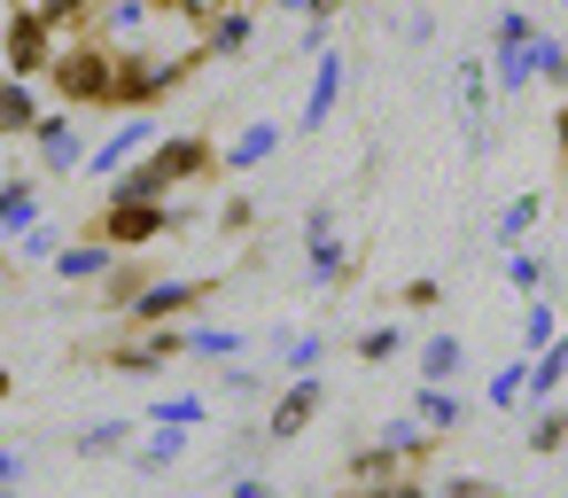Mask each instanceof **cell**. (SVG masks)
I'll use <instances>...</instances> for the list:
<instances>
[{
    "label": "cell",
    "instance_id": "cell-1",
    "mask_svg": "<svg viewBox=\"0 0 568 498\" xmlns=\"http://www.w3.org/2000/svg\"><path fill=\"white\" fill-rule=\"evenodd\" d=\"M195 71H203L195 40H187V48H172V55H156V48H118V63H110V110L149 118V110H156V102H172Z\"/></svg>",
    "mask_w": 568,
    "mask_h": 498
},
{
    "label": "cell",
    "instance_id": "cell-2",
    "mask_svg": "<svg viewBox=\"0 0 568 498\" xmlns=\"http://www.w3.org/2000/svg\"><path fill=\"white\" fill-rule=\"evenodd\" d=\"M110 63H118V48H102V40H63L55 63H48V87L63 94V110H110Z\"/></svg>",
    "mask_w": 568,
    "mask_h": 498
},
{
    "label": "cell",
    "instance_id": "cell-3",
    "mask_svg": "<svg viewBox=\"0 0 568 498\" xmlns=\"http://www.w3.org/2000/svg\"><path fill=\"white\" fill-rule=\"evenodd\" d=\"M180 226H195V218L172 211V203H102V211H94V242L118 250V257H141V250H156V242L180 234Z\"/></svg>",
    "mask_w": 568,
    "mask_h": 498
},
{
    "label": "cell",
    "instance_id": "cell-4",
    "mask_svg": "<svg viewBox=\"0 0 568 498\" xmlns=\"http://www.w3.org/2000/svg\"><path fill=\"white\" fill-rule=\"evenodd\" d=\"M219 288H226L219 273H156V281L118 312V319H125V327H180V319H187V312H203Z\"/></svg>",
    "mask_w": 568,
    "mask_h": 498
},
{
    "label": "cell",
    "instance_id": "cell-5",
    "mask_svg": "<svg viewBox=\"0 0 568 498\" xmlns=\"http://www.w3.org/2000/svg\"><path fill=\"white\" fill-rule=\"evenodd\" d=\"M320 413H327V374H288V382L265 397L257 436H265V444H296V436H304Z\"/></svg>",
    "mask_w": 568,
    "mask_h": 498
},
{
    "label": "cell",
    "instance_id": "cell-6",
    "mask_svg": "<svg viewBox=\"0 0 568 498\" xmlns=\"http://www.w3.org/2000/svg\"><path fill=\"white\" fill-rule=\"evenodd\" d=\"M24 149H32V164H40V180H71L79 164H87V125H79V110H40V125L24 133Z\"/></svg>",
    "mask_w": 568,
    "mask_h": 498
},
{
    "label": "cell",
    "instance_id": "cell-7",
    "mask_svg": "<svg viewBox=\"0 0 568 498\" xmlns=\"http://www.w3.org/2000/svg\"><path fill=\"white\" fill-rule=\"evenodd\" d=\"M110 374H164V366H180V327H125V335H110L102 350H94Z\"/></svg>",
    "mask_w": 568,
    "mask_h": 498
},
{
    "label": "cell",
    "instance_id": "cell-8",
    "mask_svg": "<svg viewBox=\"0 0 568 498\" xmlns=\"http://www.w3.org/2000/svg\"><path fill=\"white\" fill-rule=\"evenodd\" d=\"M55 48H63V40H55L32 9H9V24H0V63H9V71H0V79H24V87H32V79H48Z\"/></svg>",
    "mask_w": 568,
    "mask_h": 498
},
{
    "label": "cell",
    "instance_id": "cell-9",
    "mask_svg": "<svg viewBox=\"0 0 568 498\" xmlns=\"http://www.w3.org/2000/svg\"><path fill=\"white\" fill-rule=\"evenodd\" d=\"M452 102H459L467 156H490V71H483V55H452Z\"/></svg>",
    "mask_w": 568,
    "mask_h": 498
},
{
    "label": "cell",
    "instance_id": "cell-10",
    "mask_svg": "<svg viewBox=\"0 0 568 498\" xmlns=\"http://www.w3.org/2000/svg\"><path fill=\"white\" fill-rule=\"evenodd\" d=\"M141 164L164 180V195L187 187V180H219V149H211V133H156V149H149Z\"/></svg>",
    "mask_w": 568,
    "mask_h": 498
},
{
    "label": "cell",
    "instance_id": "cell-11",
    "mask_svg": "<svg viewBox=\"0 0 568 498\" xmlns=\"http://www.w3.org/2000/svg\"><path fill=\"white\" fill-rule=\"evenodd\" d=\"M257 48V9H211L203 32H195V55L203 63H242Z\"/></svg>",
    "mask_w": 568,
    "mask_h": 498
},
{
    "label": "cell",
    "instance_id": "cell-12",
    "mask_svg": "<svg viewBox=\"0 0 568 498\" xmlns=\"http://www.w3.org/2000/svg\"><path fill=\"white\" fill-rule=\"evenodd\" d=\"M343 79H351V63H343L335 48H320V55H312V87H304V110H296V133H327V118L343 110Z\"/></svg>",
    "mask_w": 568,
    "mask_h": 498
},
{
    "label": "cell",
    "instance_id": "cell-13",
    "mask_svg": "<svg viewBox=\"0 0 568 498\" xmlns=\"http://www.w3.org/2000/svg\"><path fill=\"white\" fill-rule=\"evenodd\" d=\"M281 141H288V125H281V118H257V125H242V133L219 149V180H250V172H265V164L281 156Z\"/></svg>",
    "mask_w": 568,
    "mask_h": 498
},
{
    "label": "cell",
    "instance_id": "cell-14",
    "mask_svg": "<svg viewBox=\"0 0 568 498\" xmlns=\"http://www.w3.org/2000/svg\"><path fill=\"white\" fill-rule=\"evenodd\" d=\"M149 24H156V0H94L87 40H102V48H133V40H149Z\"/></svg>",
    "mask_w": 568,
    "mask_h": 498
},
{
    "label": "cell",
    "instance_id": "cell-15",
    "mask_svg": "<svg viewBox=\"0 0 568 498\" xmlns=\"http://www.w3.org/2000/svg\"><path fill=\"white\" fill-rule=\"evenodd\" d=\"M149 149H156V125H149V118H125L110 141H94V149H87V164H79V172H94V180H118V172H125L133 156H149Z\"/></svg>",
    "mask_w": 568,
    "mask_h": 498
},
{
    "label": "cell",
    "instance_id": "cell-16",
    "mask_svg": "<svg viewBox=\"0 0 568 498\" xmlns=\"http://www.w3.org/2000/svg\"><path fill=\"white\" fill-rule=\"evenodd\" d=\"M187 444H195V428H141L133 444H125V459H133V475H172L180 459H187Z\"/></svg>",
    "mask_w": 568,
    "mask_h": 498
},
{
    "label": "cell",
    "instance_id": "cell-17",
    "mask_svg": "<svg viewBox=\"0 0 568 498\" xmlns=\"http://www.w3.org/2000/svg\"><path fill=\"white\" fill-rule=\"evenodd\" d=\"M568 389V319H560V335L529 358V374H521V405H552Z\"/></svg>",
    "mask_w": 568,
    "mask_h": 498
},
{
    "label": "cell",
    "instance_id": "cell-18",
    "mask_svg": "<svg viewBox=\"0 0 568 498\" xmlns=\"http://www.w3.org/2000/svg\"><path fill=\"white\" fill-rule=\"evenodd\" d=\"M48 218V187L40 180H0V250H9L24 226Z\"/></svg>",
    "mask_w": 568,
    "mask_h": 498
},
{
    "label": "cell",
    "instance_id": "cell-19",
    "mask_svg": "<svg viewBox=\"0 0 568 498\" xmlns=\"http://www.w3.org/2000/svg\"><path fill=\"white\" fill-rule=\"evenodd\" d=\"M180 358L226 366V358H250V335L242 327H219V319H195V327H180Z\"/></svg>",
    "mask_w": 568,
    "mask_h": 498
},
{
    "label": "cell",
    "instance_id": "cell-20",
    "mask_svg": "<svg viewBox=\"0 0 568 498\" xmlns=\"http://www.w3.org/2000/svg\"><path fill=\"white\" fill-rule=\"evenodd\" d=\"M413 366H420V382H428V389H459V374H467V343H459L452 327H436V335L413 350Z\"/></svg>",
    "mask_w": 568,
    "mask_h": 498
},
{
    "label": "cell",
    "instance_id": "cell-21",
    "mask_svg": "<svg viewBox=\"0 0 568 498\" xmlns=\"http://www.w3.org/2000/svg\"><path fill=\"white\" fill-rule=\"evenodd\" d=\"M413 420H420V428L444 444V436H459V428L475 420V405H467L459 389H428V382H420V389H413Z\"/></svg>",
    "mask_w": 568,
    "mask_h": 498
},
{
    "label": "cell",
    "instance_id": "cell-22",
    "mask_svg": "<svg viewBox=\"0 0 568 498\" xmlns=\"http://www.w3.org/2000/svg\"><path fill=\"white\" fill-rule=\"evenodd\" d=\"M537 218H545V195H537V187H521V195H506V203H498V218H490V242H498V250H529Z\"/></svg>",
    "mask_w": 568,
    "mask_h": 498
},
{
    "label": "cell",
    "instance_id": "cell-23",
    "mask_svg": "<svg viewBox=\"0 0 568 498\" xmlns=\"http://www.w3.org/2000/svg\"><path fill=\"white\" fill-rule=\"evenodd\" d=\"M48 265H55V281H71V288H79V281H87V288H94V281H102V273H110V265H118V250H102V242H94V234H87V242H63V250H55V257H48Z\"/></svg>",
    "mask_w": 568,
    "mask_h": 498
},
{
    "label": "cell",
    "instance_id": "cell-24",
    "mask_svg": "<svg viewBox=\"0 0 568 498\" xmlns=\"http://www.w3.org/2000/svg\"><path fill=\"white\" fill-rule=\"evenodd\" d=\"M141 436V420H125V413H110V420H87L79 436H71V451L79 459H125V444Z\"/></svg>",
    "mask_w": 568,
    "mask_h": 498
},
{
    "label": "cell",
    "instance_id": "cell-25",
    "mask_svg": "<svg viewBox=\"0 0 568 498\" xmlns=\"http://www.w3.org/2000/svg\"><path fill=\"white\" fill-rule=\"evenodd\" d=\"M40 125V94L24 79H0V141H24Z\"/></svg>",
    "mask_w": 568,
    "mask_h": 498
},
{
    "label": "cell",
    "instance_id": "cell-26",
    "mask_svg": "<svg viewBox=\"0 0 568 498\" xmlns=\"http://www.w3.org/2000/svg\"><path fill=\"white\" fill-rule=\"evenodd\" d=\"M149 281H156V273H149L141 257H118V265H110V273L94 281V288H102V312H125V304H133V296L149 288Z\"/></svg>",
    "mask_w": 568,
    "mask_h": 498
},
{
    "label": "cell",
    "instance_id": "cell-27",
    "mask_svg": "<svg viewBox=\"0 0 568 498\" xmlns=\"http://www.w3.org/2000/svg\"><path fill=\"white\" fill-rule=\"evenodd\" d=\"M374 444H389V451L405 459V475H413V467H420V459L436 451V436H428V428H420L413 413H397V420H382V436H374Z\"/></svg>",
    "mask_w": 568,
    "mask_h": 498
},
{
    "label": "cell",
    "instance_id": "cell-28",
    "mask_svg": "<svg viewBox=\"0 0 568 498\" xmlns=\"http://www.w3.org/2000/svg\"><path fill=\"white\" fill-rule=\"evenodd\" d=\"M529 87L568 94V40H552V32H537V40H529Z\"/></svg>",
    "mask_w": 568,
    "mask_h": 498
},
{
    "label": "cell",
    "instance_id": "cell-29",
    "mask_svg": "<svg viewBox=\"0 0 568 498\" xmlns=\"http://www.w3.org/2000/svg\"><path fill=\"white\" fill-rule=\"evenodd\" d=\"M32 17H40L55 40H87V24H94V0H32Z\"/></svg>",
    "mask_w": 568,
    "mask_h": 498
},
{
    "label": "cell",
    "instance_id": "cell-30",
    "mask_svg": "<svg viewBox=\"0 0 568 498\" xmlns=\"http://www.w3.org/2000/svg\"><path fill=\"white\" fill-rule=\"evenodd\" d=\"M560 335V304L552 296H521V358H537Z\"/></svg>",
    "mask_w": 568,
    "mask_h": 498
},
{
    "label": "cell",
    "instance_id": "cell-31",
    "mask_svg": "<svg viewBox=\"0 0 568 498\" xmlns=\"http://www.w3.org/2000/svg\"><path fill=\"white\" fill-rule=\"evenodd\" d=\"M351 350H358V366H389V358H405V327L397 319H374V327L351 335Z\"/></svg>",
    "mask_w": 568,
    "mask_h": 498
},
{
    "label": "cell",
    "instance_id": "cell-32",
    "mask_svg": "<svg viewBox=\"0 0 568 498\" xmlns=\"http://www.w3.org/2000/svg\"><path fill=\"white\" fill-rule=\"evenodd\" d=\"M219 397H234V405H250V397H273V366L226 358V366H219Z\"/></svg>",
    "mask_w": 568,
    "mask_h": 498
},
{
    "label": "cell",
    "instance_id": "cell-33",
    "mask_svg": "<svg viewBox=\"0 0 568 498\" xmlns=\"http://www.w3.org/2000/svg\"><path fill=\"white\" fill-rule=\"evenodd\" d=\"M149 420H156V428H203V420H211V397H203V389H172V397L149 405Z\"/></svg>",
    "mask_w": 568,
    "mask_h": 498
},
{
    "label": "cell",
    "instance_id": "cell-34",
    "mask_svg": "<svg viewBox=\"0 0 568 498\" xmlns=\"http://www.w3.org/2000/svg\"><path fill=\"white\" fill-rule=\"evenodd\" d=\"M529 40H537V17L521 9V0H514V9H498V17H490V55H521Z\"/></svg>",
    "mask_w": 568,
    "mask_h": 498
},
{
    "label": "cell",
    "instance_id": "cell-35",
    "mask_svg": "<svg viewBox=\"0 0 568 498\" xmlns=\"http://www.w3.org/2000/svg\"><path fill=\"white\" fill-rule=\"evenodd\" d=\"M273 366H281V374H320V366H327V335H320V327H296Z\"/></svg>",
    "mask_w": 568,
    "mask_h": 498
},
{
    "label": "cell",
    "instance_id": "cell-36",
    "mask_svg": "<svg viewBox=\"0 0 568 498\" xmlns=\"http://www.w3.org/2000/svg\"><path fill=\"white\" fill-rule=\"evenodd\" d=\"M110 203H172V195H164V180H156V172H149V164L133 156V164H125V172L110 180Z\"/></svg>",
    "mask_w": 568,
    "mask_h": 498
},
{
    "label": "cell",
    "instance_id": "cell-37",
    "mask_svg": "<svg viewBox=\"0 0 568 498\" xmlns=\"http://www.w3.org/2000/svg\"><path fill=\"white\" fill-rule=\"evenodd\" d=\"M529 451H537V459L568 451V405H560V397H552V405H537V420H529Z\"/></svg>",
    "mask_w": 568,
    "mask_h": 498
},
{
    "label": "cell",
    "instance_id": "cell-38",
    "mask_svg": "<svg viewBox=\"0 0 568 498\" xmlns=\"http://www.w3.org/2000/svg\"><path fill=\"white\" fill-rule=\"evenodd\" d=\"M545 281H552V265L537 250H506V288L514 296H545Z\"/></svg>",
    "mask_w": 568,
    "mask_h": 498
},
{
    "label": "cell",
    "instance_id": "cell-39",
    "mask_svg": "<svg viewBox=\"0 0 568 498\" xmlns=\"http://www.w3.org/2000/svg\"><path fill=\"white\" fill-rule=\"evenodd\" d=\"M397 475H405V459L389 444H358L351 451V482H397Z\"/></svg>",
    "mask_w": 568,
    "mask_h": 498
},
{
    "label": "cell",
    "instance_id": "cell-40",
    "mask_svg": "<svg viewBox=\"0 0 568 498\" xmlns=\"http://www.w3.org/2000/svg\"><path fill=\"white\" fill-rule=\"evenodd\" d=\"M55 250H63V226H48V218H40V226H24V234H17L9 265H48Z\"/></svg>",
    "mask_w": 568,
    "mask_h": 498
},
{
    "label": "cell",
    "instance_id": "cell-41",
    "mask_svg": "<svg viewBox=\"0 0 568 498\" xmlns=\"http://www.w3.org/2000/svg\"><path fill=\"white\" fill-rule=\"evenodd\" d=\"M521 374H529V358L514 350V358H506V366L490 374V389H483V405H490V413H514V405H521Z\"/></svg>",
    "mask_w": 568,
    "mask_h": 498
},
{
    "label": "cell",
    "instance_id": "cell-42",
    "mask_svg": "<svg viewBox=\"0 0 568 498\" xmlns=\"http://www.w3.org/2000/svg\"><path fill=\"white\" fill-rule=\"evenodd\" d=\"M219 234H226V242H242V234H257V195H250V187H234V195L219 203Z\"/></svg>",
    "mask_w": 568,
    "mask_h": 498
},
{
    "label": "cell",
    "instance_id": "cell-43",
    "mask_svg": "<svg viewBox=\"0 0 568 498\" xmlns=\"http://www.w3.org/2000/svg\"><path fill=\"white\" fill-rule=\"evenodd\" d=\"M436 304H444V281H436V273H413V281L397 288V312H436Z\"/></svg>",
    "mask_w": 568,
    "mask_h": 498
},
{
    "label": "cell",
    "instance_id": "cell-44",
    "mask_svg": "<svg viewBox=\"0 0 568 498\" xmlns=\"http://www.w3.org/2000/svg\"><path fill=\"white\" fill-rule=\"evenodd\" d=\"M335 498H428V482H420V475H397V482H351V490H335Z\"/></svg>",
    "mask_w": 568,
    "mask_h": 498
},
{
    "label": "cell",
    "instance_id": "cell-45",
    "mask_svg": "<svg viewBox=\"0 0 568 498\" xmlns=\"http://www.w3.org/2000/svg\"><path fill=\"white\" fill-rule=\"evenodd\" d=\"M428 498H498V482H490V475H444Z\"/></svg>",
    "mask_w": 568,
    "mask_h": 498
},
{
    "label": "cell",
    "instance_id": "cell-46",
    "mask_svg": "<svg viewBox=\"0 0 568 498\" xmlns=\"http://www.w3.org/2000/svg\"><path fill=\"white\" fill-rule=\"evenodd\" d=\"M327 234H335V203H327V195H320V203H312V211H304V242H327Z\"/></svg>",
    "mask_w": 568,
    "mask_h": 498
},
{
    "label": "cell",
    "instance_id": "cell-47",
    "mask_svg": "<svg viewBox=\"0 0 568 498\" xmlns=\"http://www.w3.org/2000/svg\"><path fill=\"white\" fill-rule=\"evenodd\" d=\"M226 498H281L273 475H226Z\"/></svg>",
    "mask_w": 568,
    "mask_h": 498
},
{
    "label": "cell",
    "instance_id": "cell-48",
    "mask_svg": "<svg viewBox=\"0 0 568 498\" xmlns=\"http://www.w3.org/2000/svg\"><path fill=\"white\" fill-rule=\"evenodd\" d=\"M552 172L568 180V94H560V110H552Z\"/></svg>",
    "mask_w": 568,
    "mask_h": 498
},
{
    "label": "cell",
    "instance_id": "cell-49",
    "mask_svg": "<svg viewBox=\"0 0 568 498\" xmlns=\"http://www.w3.org/2000/svg\"><path fill=\"white\" fill-rule=\"evenodd\" d=\"M24 467H32V459H24L17 444H0V490H24Z\"/></svg>",
    "mask_w": 568,
    "mask_h": 498
},
{
    "label": "cell",
    "instance_id": "cell-50",
    "mask_svg": "<svg viewBox=\"0 0 568 498\" xmlns=\"http://www.w3.org/2000/svg\"><path fill=\"white\" fill-rule=\"evenodd\" d=\"M397 32H405L413 48H428V40H436V17H428V9H405V24H397Z\"/></svg>",
    "mask_w": 568,
    "mask_h": 498
},
{
    "label": "cell",
    "instance_id": "cell-51",
    "mask_svg": "<svg viewBox=\"0 0 568 498\" xmlns=\"http://www.w3.org/2000/svg\"><path fill=\"white\" fill-rule=\"evenodd\" d=\"M296 17H304V24H320V32H327V24H335V17H343V0H304V9H296Z\"/></svg>",
    "mask_w": 568,
    "mask_h": 498
},
{
    "label": "cell",
    "instance_id": "cell-52",
    "mask_svg": "<svg viewBox=\"0 0 568 498\" xmlns=\"http://www.w3.org/2000/svg\"><path fill=\"white\" fill-rule=\"evenodd\" d=\"M17 397V374H9V358H0V405H9Z\"/></svg>",
    "mask_w": 568,
    "mask_h": 498
},
{
    "label": "cell",
    "instance_id": "cell-53",
    "mask_svg": "<svg viewBox=\"0 0 568 498\" xmlns=\"http://www.w3.org/2000/svg\"><path fill=\"white\" fill-rule=\"evenodd\" d=\"M257 9H304V0H257Z\"/></svg>",
    "mask_w": 568,
    "mask_h": 498
},
{
    "label": "cell",
    "instance_id": "cell-54",
    "mask_svg": "<svg viewBox=\"0 0 568 498\" xmlns=\"http://www.w3.org/2000/svg\"><path fill=\"white\" fill-rule=\"evenodd\" d=\"M0 9H32V0H0Z\"/></svg>",
    "mask_w": 568,
    "mask_h": 498
},
{
    "label": "cell",
    "instance_id": "cell-55",
    "mask_svg": "<svg viewBox=\"0 0 568 498\" xmlns=\"http://www.w3.org/2000/svg\"><path fill=\"white\" fill-rule=\"evenodd\" d=\"M0 498H24V490H0Z\"/></svg>",
    "mask_w": 568,
    "mask_h": 498
},
{
    "label": "cell",
    "instance_id": "cell-56",
    "mask_svg": "<svg viewBox=\"0 0 568 498\" xmlns=\"http://www.w3.org/2000/svg\"><path fill=\"white\" fill-rule=\"evenodd\" d=\"M389 9H397V0H389Z\"/></svg>",
    "mask_w": 568,
    "mask_h": 498
},
{
    "label": "cell",
    "instance_id": "cell-57",
    "mask_svg": "<svg viewBox=\"0 0 568 498\" xmlns=\"http://www.w3.org/2000/svg\"><path fill=\"white\" fill-rule=\"evenodd\" d=\"M0 180H9V172H0Z\"/></svg>",
    "mask_w": 568,
    "mask_h": 498
}]
</instances>
